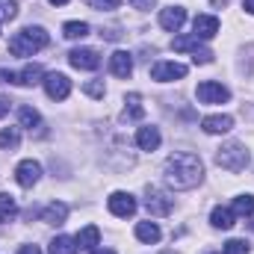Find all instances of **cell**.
<instances>
[{"label":"cell","instance_id":"1","mask_svg":"<svg viewBox=\"0 0 254 254\" xmlns=\"http://www.w3.org/2000/svg\"><path fill=\"white\" fill-rule=\"evenodd\" d=\"M204 181V163L201 157L178 151L166 160V184L172 190H195Z\"/></svg>","mask_w":254,"mask_h":254},{"label":"cell","instance_id":"2","mask_svg":"<svg viewBox=\"0 0 254 254\" xmlns=\"http://www.w3.org/2000/svg\"><path fill=\"white\" fill-rule=\"evenodd\" d=\"M42 48H48V33L42 27H24L9 39V54L12 57H33Z\"/></svg>","mask_w":254,"mask_h":254},{"label":"cell","instance_id":"3","mask_svg":"<svg viewBox=\"0 0 254 254\" xmlns=\"http://www.w3.org/2000/svg\"><path fill=\"white\" fill-rule=\"evenodd\" d=\"M249 151H246V145H240V142H228V145H222L219 151H216V163L225 169V172H243L246 166H249Z\"/></svg>","mask_w":254,"mask_h":254},{"label":"cell","instance_id":"4","mask_svg":"<svg viewBox=\"0 0 254 254\" xmlns=\"http://www.w3.org/2000/svg\"><path fill=\"white\" fill-rule=\"evenodd\" d=\"M172 204L175 201L169 198V192H163L160 187H145V207H148L151 216H169Z\"/></svg>","mask_w":254,"mask_h":254},{"label":"cell","instance_id":"5","mask_svg":"<svg viewBox=\"0 0 254 254\" xmlns=\"http://www.w3.org/2000/svg\"><path fill=\"white\" fill-rule=\"evenodd\" d=\"M195 98H198L201 104H228V101H231V92H228L222 83L204 80V83H198V89H195Z\"/></svg>","mask_w":254,"mask_h":254},{"label":"cell","instance_id":"6","mask_svg":"<svg viewBox=\"0 0 254 254\" xmlns=\"http://www.w3.org/2000/svg\"><path fill=\"white\" fill-rule=\"evenodd\" d=\"M184 77H187V65H181V63H154L151 65V80H157V83L184 80Z\"/></svg>","mask_w":254,"mask_h":254},{"label":"cell","instance_id":"7","mask_svg":"<svg viewBox=\"0 0 254 254\" xmlns=\"http://www.w3.org/2000/svg\"><path fill=\"white\" fill-rule=\"evenodd\" d=\"M45 92H48V98H54V101H65L68 95H71V80L60 74V71H51L48 77H45Z\"/></svg>","mask_w":254,"mask_h":254},{"label":"cell","instance_id":"8","mask_svg":"<svg viewBox=\"0 0 254 254\" xmlns=\"http://www.w3.org/2000/svg\"><path fill=\"white\" fill-rule=\"evenodd\" d=\"M39 178H42V166H39L36 160H21V163H18L15 181H18L24 190H33V187L39 184Z\"/></svg>","mask_w":254,"mask_h":254},{"label":"cell","instance_id":"9","mask_svg":"<svg viewBox=\"0 0 254 254\" xmlns=\"http://www.w3.org/2000/svg\"><path fill=\"white\" fill-rule=\"evenodd\" d=\"M107 207H110V213H113V216L127 219V216H133V213H136V198H133L130 192H113V195H110V201H107Z\"/></svg>","mask_w":254,"mask_h":254},{"label":"cell","instance_id":"10","mask_svg":"<svg viewBox=\"0 0 254 254\" xmlns=\"http://www.w3.org/2000/svg\"><path fill=\"white\" fill-rule=\"evenodd\" d=\"M68 63L74 68H80V71H95V68H101V57L92 48H74L68 54Z\"/></svg>","mask_w":254,"mask_h":254},{"label":"cell","instance_id":"11","mask_svg":"<svg viewBox=\"0 0 254 254\" xmlns=\"http://www.w3.org/2000/svg\"><path fill=\"white\" fill-rule=\"evenodd\" d=\"M184 21H187V9L184 6H169V9L160 12V27L169 30V33H178L184 27Z\"/></svg>","mask_w":254,"mask_h":254},{"label":"cell","instance_id":"12","mask_svg":"<svg viewBox=\"0 0 254 254\" xmlns=\"http://www.w3.org/2000/svg\"><path fill=\"white\" fill-rule=\"evenodd\" d=\"M110 74L127 80V77L133 74V57H130L127 51H116V54L110 57Z\"/></svg>","mask_w":254,"mask_h":254},{"label":"cell","instance_id":"13","mask_svg":"<svg viewBox=\"0 0 254 254\" xmlns=\"http://www.w3.org/2000/svg\"><path fill=\"white\" fill-rule=\"evenodd\" d=\"M192 27H195V36H198V39H213V36L219 33V18H213V15H198V18L192 21Z\"/></svg>","mask_w":254,"mask_h":254},{"label":"cell","instance_id":"14","mask_svg":"<svg viewBox=\"0 0 254 254\" xmlns=\"http://www.w3.org/2000/svg\"><path fill=\"white\" fill-rule=\"evenodd\" d=\"M160 130L157 127H139L136 130V145L142 148V151H157L160 148Z\"/></svg>","mask_w":254,"mask_h":254},{"label":"cell","instance_id":"15","mask_svg":"<svg viewBox=\"0 0 254 254\" xmlns=\"http://www.w3.org/2000/svg\"><path fill=\"white\" fill-rule=\"evenodd\" d=\"M201 127H204V133L219 136V133H228V130L234 127V119H231V116H207V119L201 122Z\"/></svg>","mask_w":254,"mask_h":254},{"label":"cell","instance_id":"16","mask_svg":"<svg viewBox=\"0 0 254 254\" xmlns=\"http://www.w3.org/2000/svg\"><path fill=\"white\" fill-rule=\"evenodd\" d=\"M65 219H68V204L63 201H54V204H48L45 207V213H42V222H48V225H65Z\"/></svg>","mask_w":254,"mask_h":254},{"label":"cell","instance_id":"17","mask_svg":"<svg viewBox=\"0 0 254 254\" xmlns=\"http://www.w3.org/2000/svg\"><path fill=\"white\" fill-rule=\"evenodd\" d=\"M234 222H237V213H234V210H228V207H216V210L210 213V225H213V228H219V231H231V228H234Z\"/></svg>","mask_w":254,"mask_h":254},{"label":"cell","instance_id":"18","mask_svg":"<svg viewBox=\"0 0 254 254\" xmlns=\"http://www.w3.org/2000/svg\"><path fill=\"white\" fill-rule=\"evenodd\" d=\"M74 240H77V249H89V252H95V246L101 243V231H98L95 225H89V228H83Z\"/></svg>","mask_w":254,"mask_h":254},{"label":"cell","instance_id":"19","mask_svg":"<svg viewBox=\"0 0 254 254\" xmlns=\"http://www.w3.org/2000/svg\"><path fill=\"white\" fill-rule=\"evenodd\" d=\"M145 116V107H142V98L136 92L127 95V107H125V122H139Z\"/></svg>","mask_w":254,"mask_h":254},{"label":"cell","instance_id":"20","mask_svg":"<svg viewBox=\"0 0 254 254\" xmlns=\"http://www.w3.org/2000/svg\"><path fill=\"white\" fill-rule=\"evenodd\" d=\"M92 33V27L86 24V21H68L63 27V36L65 39H71V42H77V39H86Z\"/></svg>","mask_w":254,"mask_h":254},{"label":"cell","instance_id":"21","mask_svg":"<svg viewBox=\"0 0 254 254\" xmlns=\"http://www.w3.org/2000/svg\"><path fill=\"white\" fill-rule=\"evenodd\" d=\"M42 77H45L42 65H27V68L18 74V86H36V83H45Z\"/></svg>","mask_w":254,"mask_h":254},{"label":"cell","instance_id":"22","mask_svg":"<svg viewBox=\"0 0 254 254\" xmlns=\"http://www.w3.org/2000/svg\"><path fill=\"white\" fill-rule=\"evenodd\" d=\"M136 237H139L142 243L154 246V243H160V228H157L154 222H139V225H136Z\"/></svg>","mask_w":254,"mask_h":254},{"label":"cell","instance_id":"23","mask_svg":"<svg viewBox=\"0 0 254 254\" xmlns=\"http://www.w3.org/2000/svg\"><path fill=\"white\" fill-rule=\"evenodd\" d=\"M15 213H18L15 198H12V195H6V192H0V225L12 222V219H15Z\"/></svg>","mask_w":254,"mask_h":254},{"label":"cell","instance_id":"24","mask_svg":"<svg viewBox=\"0 0 254 254\" xmlns=\"http://www.w3.org/2000/svg\"><path fill=\"white\" fill-rule=\"evenodd\" d=\"M21 145V133H18V127H6V130H0V148L3 151H15Z\"/></svg>","mask_w":254,"mask_h":254},{"label":"cell","instance_id":"25","mask_svg":"<svg viewBox=\"0 0 254 254\" xmlns=\"http://www.w3.org/2000/svg\"><path fill=\"white\" fill-rule=\"evenodd\" d=\"M51 254H77V240L71 237H57L51 243Z\"/></svg>","mask_w":254,"mask_h":254},{"label":"cell","instance_id":"26","mask_svg":"<svg viewBox=\"0 0 254 254\" xmlns=\"http://www.w3.org/2000/svg\"><path fill=\"white\" fill-rule=\"evenodd\" d=\"M18 119H21V127H27V130H33V127L42 125V116H39L33 107H21V110H18Z\"/></svg>","mask_w":254,"mask_h":254},{"label":"cell","instance_id":"27","mask_svg":"<svg viewBox=\"0 0 254 254\" xmlns=\"http://www.w3.org/2000/svg\"><path fill=\"white\" fill-rule=\"evenodd\" d=\"M172 48H175V51H181V54H184V51H192V54H195V51H201V48H198V36H175Z\"/></svg>","mask_w":254,"mask_h":254},{"label":"cell","instance_id":"28","mask_svg":"<svg viewBox=\"0 0 254 254\" xmlns=\"http://www.w3.org/2000/svg\"><path fill=\"white\" fill-rule=\"evenodd\" d=\"M234 213L237 216H252L254 213V195H240L234 201Z\"/></svg>","mask_w":254,"mask_h":254},{"label":"cell","instance_id":"29","mask_svg":"<svg viewBox=\"0 0 254 254\" xmlns=\"http://www.w3.org/2000/svg\"><path fill=\"white\" fill-rule=\"evenodd\" d=\"M18 15V0H0V21H12Z\"/></svg>","mask_w":254,"mask_h":254},{"label":"cell","instance_id":"30","mask_svg":"<svg viewBox=\"0 0 254 254\" xmlns=\"http://www.w3.org/2000/svg\"><path fill=\"white\" fill-rule=\"evenodd\" d=\"M92 9H98V12H113V9H119L122 6V0H86Z\"/></svg>","mask_w":254,"mask_h":254},{"label":"cell","instance_id":"31","mask_svg":"<svg viewBox=\"0 0 254 254\" xmlns=\"http://www.w3.org/2000/svg\"><path fill=\"white\" fill-rule=\"evenodd\" d=\"M225 254H249V243L246 240H231V243H225Z\"/></svg>","mask_w":254,"mask_h":254},{"label":"cell","instance_id":"32","mask_svg":"<svg viewBox=\"0 0 254 254\" xmlns=\"http://www.w3.org/2000/svg\"><path fill=\"white\" fill-rule=\"evenodd\" d=\"M83 92L92 95V98H104V80H89V83L83 86Z\"/></svg>","mask_w":254,"mask_h":254},{"label":"cell","instance_id":"33","mask_svg":"<svg viewBox=\"0 0 254 254\" xmlns=\"http://www.w3.org/2000/svg\"><path fill=\"white\" fill-rule=\"evenodd\" d=\"M192 63H195V65L213 63V54H210V51H195V54H192Z\"/></svg>","mask_w":254,"mask_h":254},{"label":"cell","instance_id":"34","mask_svg":"<svg viewBox=\"0 0 254 254\" xmlns=\"http://www.w3.org/2000/svg\"><path fill=\"white\" fill-rule=\"evenodd\" d=\"M0 83H15V86H18V74H12V71L0 68Z\"/></svg>","mask_w":254,"mask_h":254},{"label":"cell","instance_id":"35","mask_svg":"<svg viewBox=\"0 0 254 254\" xmlns=\"http://www.w3.org/2000/svg\"><path fill=\"white\" fill-rule=\"evenodd\" d=\"M133 3V9H142V12H148V9H154V3L157 0H130Z\"/></svg>","mask_w":254,"mask_h":254},{"label":"cell","instance_id":"36","mask_svg":"<svg viewBox=\"0 0 254 254\" xmlns=\"http://www.w3.org/2000/svg\"><path fill=\"white\" fill-rule=\"evenodd\" d=\"M9 107H12V101H9V98H3V95H0V119H3V116H6V113H9Z\"/></svg>","mask_w":254,"mask_h":254},{"label":"cell","instance_id":"37","mask_svg":"<svg viewBox=\"0 0 254 254\" xmlns=\"http://www.w3.org/2000/svg\"><path fill=\"white\" fill-rule=\"evenodd\" d=\"M18 254H42V252H39V246H21Z\"/></svg>","mask_w":254,"mask_h":254},{"label":"cell","instance_id":"38","mask_svg":"<svg viewBox=\"0 0 254 254\" xmlns=\"http://www.w3.org/2000/svg\"><path fill=\"white\" fill-rule=\"evenodd\" d=\"M243 9H246L249 15H254V0H243Z\"/></svg>","mask_w":254,"mask_h":254},{"label":"cell","instance_id":"39","mask_svg":"<svg viewBox=\"0 0 254 254\" xmlns=\"http://www.w3.org/2000/svg\"><path fill=\"white\" fill-rule=\"evenodd\" d=\"M92 254H116V252H110V249H95Z\"/></svg>","mask_w":254,"mask_h":254},{"label":"cell","instance_id":"40","mask_svg":"<svg viewBox=\"0 0 254 254\" xmlns=\"http://www.w3.org/2000/svg\"><path fill=\"white\" fill-rule=\"evenodd\" d=\"M51 3H54V6H65V3H68V0H51Z\"/></svg>","mask_w":254,"mask_h":254},{"label":"cell","instance_id":"41","mask_svg":"<svg viewBox=\"0 0 254 254\" xmlns=\"http://www.w3.org/2000/svg\"><path fill=\"white\" fill-rule=\"evenodd\" d=\"M163 254H178V252H163Z\"/></svg>","mask_w":254,"mask_h":254},{"label":"cell","instance_id":"42","mask_svg":"<svg viewBox=\"0 0 254 254\" xmlns=\"http://www.w3.org/2000/svg\"><path fill=\"white\" fill-rule=\"evenodd\" d=\"M252 228H254V222H252Z\"/></svg>","mask_w":254,"mask_h":254}]
</instances>
